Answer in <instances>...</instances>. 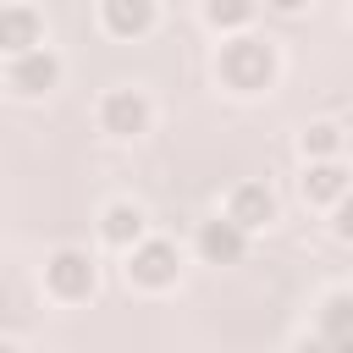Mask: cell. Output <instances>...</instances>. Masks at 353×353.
Returning a JSON list of instances; mask_svg holds the SVG:
<instances>
[{
	"label": "cell",
	"instance_id": "2",
	"mask_svg": "<svg viewBox=\"0 0 353 353\" xmlns=\"http://www.w3.org/2000/svg\"><path fill=\"white\" fill-rule=\"evenodd\" d=\"M44 281L55 298H88L94 292V259L77 254V248H61L50 265H44Z\"/></svg>",
	"mask_w": 353,
	"mask_h": 353
},
{
	"label": "cell",
	"instance_id": "6",
	"mask_svg": "<svg viewBox=\"0 0 353 353\" xmlns=\"http://www.w3.org/2000/svg\"><path fill=\"white\" fill-rule=\"evenodd\" d=\"M226 215H232V221L248 232V226H265V221L276 215V199H270V188H265V182H237V188H232Z\"/></svg>",
	"mask_w": 353,
	"mask_h": 353
},
{
	"label": "cell",
	"instance_id": "9",
	"mask_svg": "<svg viewBox=\"0 0 353 353\" xmlns=\"http://www.w3.org/2000/svg\"><path fill=\"white\" fill-rule=\"evenodd\" d=\"M39 44V17L28 11V6H6L0 11V50L6 55H22V50H33Z\"/></svg>",
	"mask_w": 353,
	"mask_h": 353
},
{
	"label": "cell",
	"instance_id": "4",
	"mask_svg": "<svg viewBox=\"0 0 353 353\" xmlns=\"http://www.w3.org/2000/svg\"><path fill=\"white\" fill-rule=\"evenodd\" d=\"M55 77H61V61H55L50 50H39V44L11 61V88H17V94H44Z\"/></svg>",
	"mask_w": 353,
	"mask_h": 353
},
{
	"label": "cell",
	"instance_id": "7",
	"mask_svg": "<svg viewBox=\"0 0 353 353\" xmlns=\"http://www.w3.org/2000/svg\"><path fill=\"white\" fill-rule=\"evenodd\" d=\"M199 254L210 259V265H232V259H243V226L226 215V221H210L204 232H199Z\"/></svg>",
	"mask_w": 353,
	"mask_h": 353
},
{
	"label": "cell",
	"instance_id": "11",
	"mask_svg": "<svg viewBox=\"0 0 353 353\" xmlns=\"http://www.w3.org/2000/svg\"><path fill=\"white\" fill-rule=\"evenodd\" d=\"M99 232H105V243L132 248V243L143 237V210H138V204H110V210H105V221H99Z\"/></svg>",
	"mask_w": 353,
	"mask_h": 353
},
{
	"label": "cell",
	"instance_id": "15",
	"mask_svg": "<svg viewBox=\"0 0 353 353\" xmlns=\"http://www.w3.org/2000/svg\"><path fill=\"white\" fill-rule=\"evenodd\" d=\"M336 237H347V243H353V199H347V193L336 199Z\"/></svg>",
	"mask_w": 353,
	"mask_h": 353
},
{
	"label": "cell",
	"instance_id": "3",
	"mask_svg": "<svg viewBox=\"0 0 353 353\" xmlns=\"http://www.w3.org/2000/svg\"><path fill=\"white\" fill-rule=\"evenodd\" d=\"M127 276L138 281V287H165V281H176V248L171 243H132V265H127Z\"/></svg>",
	"mask_w": 353,
	"mask_h": 353
},
{
	"label": "cell",
	"instance_id": "14",
	"mask_svg": "<svg viewBox=\"0 0 353 353\" xmlns=\"http://www.w3.org/2000/svg\"><path fill=\"white\" fill-rule=\"evenodd\" d=\"M336 143H342V132H336L331 121H320V127L303 132V149H309V154H336Z\"/></svg>",
	"mask_w": 353,
	"mask_h": 353
},
{
	"label": "cell",
	"instance_id": "16",
	"mask_svg": "<svg viewBox=\"0 0 353 353\" xmlns=\"http://www.w3.org/2000/svg\"><path fill=\"white\" fill-rule=\"evenodd\" d=\"M270 6H276V11H298L303 0H270Z\"/></svg>",
	"mask_w": 353,
	"mask_h": 353
},
{
	"label": "cell",
	"instance_id": "8",
	"mask_svg": "<svg viewBox=\"0 0 353 353\" xmlns=\"http://www.w3.org/2000/svg\"><path fill=\"white\" fill-rule=\"evenodd\" d=\"M347 193V171L336 165V160H314L309 171H303V199L309 204H336Z\"/></svg>",
	"mask_w": 353,
	"mask_h": 353
},
{
	"label": "cell",
	"instance_id": "13",
	"mask_svg": "<svg viewBox=\"0 0 353 353\" xmlns=\"http://www.w3.org/2000/svg\"><path fill=\"white\" fill-rule=\"evenodd\" d=\"M248 11H254V0H210V6H204V17H210L215 28H243Z\"/></svg>",
	"mask_w": 353,
	"mask_h": 353
},
{
	"label": "cell",
	"instance_id": "5",
	"mask_svg": "<svg viewBox=\"0 0 353 353\" xmlns=\"http://www.w3.org/2000/svg\"><path fill=\"white\" fill-rule=\"evenodd\" d=\"M99 121H105V132H116V138H132V132H143V121H149V105H143L132 88H116V94H105V105H99Z\"/></svg>",
	"mask_w": 353,
	"mask_h": 353
},
{
	"label": "cell",
	"instance_id": "1",
	"mask_svg": "<svg viewBox=\"0 0 353 353\" xmlns=\"http://www.w3.org/2000/svg\"><path fill=\"white\" fill-rule=\"evenodd\" d=\"M270 72H276V55H270V44H259V39H232V44L221 50V77H226L232 88H243V94L265 88Z\"/></svg>",
	"mask_w": 353,
	"mask_h": 353
},
{
	"label": "cell",
	"instance_id": "10",
	"mask_svg": "<svg viewBox=\"0 0 353 353\" xmlns=\"http://www.w3.org/2000/svg\"><path fill=\"white\" fill-rule=\"evenodd\" d=\"M99 11H105V28L116 39H132V33H143L154 22V0H105Z\"/></svg>",
	"mask_w": 353,
	"mask_h": 353
},
{
	"label": "cell",
	"instance_id": "12",
	"mask_svg": "<svg viewBox=\"0 0 353 353\" xmlns=\"http://www.w3.org/2000/svg\"><path fill=\"white\" fill-rule=\"evenodd\" d=\"M325 342H336V347L353 342V298H336L325 309Z\"/></svg>",
	"mask_w": 353,
	"mask_h": 353
}]
</instances>
